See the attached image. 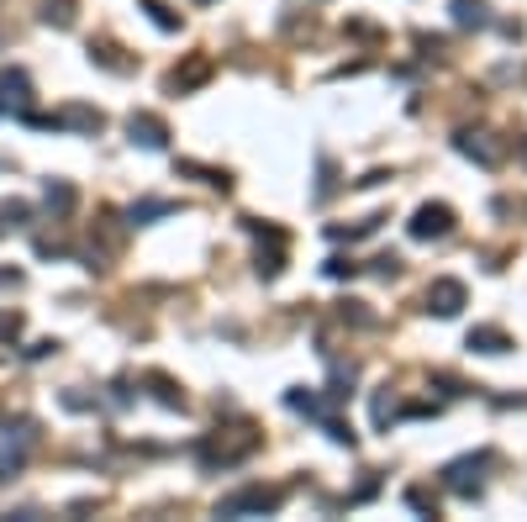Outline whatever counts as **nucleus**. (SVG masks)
Listing matches in <instances>:
<instances>
[{
  "label": "nucleus",
  "mask_w": 527,
  "mask_h": 522,
  "mask_svg": "<svg viewBox=\"0 0 527 522\" xmlns=\"http://www.w3.org/2000/svg\"><path fill=\"white\" fill-rule=\"evenodd\" d=\"M285 496L269 491V486H243V491H232V496H221L217 501V517H243V512H275Z\"/></svg>",
  "instance_id": "obj_1"
},
{
  "label": "nucleus",
  "mask_w": 527,
  "mask_h": 522,
  "mask_svg": "<svg viewBox=\"0 0 527 522\" xmlns=\"http://www.w3.org/2000/svg\"><path fill=\"white\" fill-rule=\"evenodd\" d=\"M454 233V212L443 206V201H428V206H417V216H411V238H448Z\"/></svg>",
  "instance_id": "obj_2"
},
{
  "label": "nucleus",
  "mask_w": 527,
  "mask_h": 522,
  "mask_svg": "<svg viewBox=\"0 0 527 522\" xmlns=\"http://www.w3.org/2000/svg\"><path fill=\"white\" fill-rule=\"evenodd\" d=\"M491 464V454H475V460H454L443 470V480H448V491L459 496H480V470Z\"/></svg>",
  "instance_id": "obj_3"
},
{
  "label": "nucleus",
  "mask_w": 527,
  "mask_h": 522,
  "mask_svg": "<svg viewBox=\"0 0 527 522\" xmlns=\"http://www.w3.org/2000/svg\"><path fill=\"white\" fill-rule=\"evenodd\" d=\"M127 132H132V143H143V148H164V143H169V127L158 122L154 111H132V117H127Z\"/></svg>",
  "instance_id": "obj_4"
},
{
  "label": "nucleus",
  "mask_w": 527,
  "mask_h": 522,
  "mask_svg": "<svg viewBox=\"0 0 527 522\" xmlns=\"http://www.w3.org/2000/svg\"><path fill=\"white\" fill-rule=\"evenodd\" d=\"M454 148H459L465 158H475V164H485V169H496V164H501V148L485 138V132H459V138H454Z\"/></svg>",
  "instance_id": "obj_5"
},
{
  "label": "nucleus",
  "mask_w": 527,
  "mask_h": 522,
  "mask_svg": "<svg viewBox=\"0 0 527 522\" xmlns=\"http://www.w3.org/2000/svg\"><path fill=\"white\" fill-rule=\"evenodd\" d=\"M459 307H465V285H459V280H433V290H428V311L454 317Z\"/></svg>",
  "instance_id": "obj_6"
},
{
  "label": "nucleus",
  "mask_w": 527,
  "mask_h": 522,
  "mask_svg": "<svg viewBox=\"0 0 527 522\" xmlns=\"http://www.w3.org/2000/svg\"><path fill=\"white\" fill-rule=\"evenodd\" d=\"M469 348H475V354H506L512 338H506L501 327H475V333H469Z\"/></svg>",
  "instance_id": "obj_7"
},
{
  "label": "nucleus",
  "mask_w": 527,
  "mask_h": 522,
  "mask_svg": "<svg viewBox=\"0 0 527 522\" xmlns=\"http://www.w3.org/2000/svg\"><path fill=\"white\" fill-rule=\"evenodd\" d=\"M53 127H80V132H100V127H106V117H100V111H85V106H69L63 117H53Z\"/></svg>",
  "instance_id": "obj_8"
},
{
  "label": "nucleus",
  "mask_w": 527,
  "mask_h": 522,
  "mask_svg": "<svg viewBox=\"0 0 527 522\" xmlns=\"http://www.w3.org/2000/svg\"><path fill=\"white\" fill-rule=\"evenodd\" d=\"M454 22L459 27H485L491 22V5L485 0H454Z\"/></svg>",
  "instance_id": "obj_9"
},
{
  "label": "nucleus",
  "mask_w": 527,
  "mask_h": 522,
  "mask_svg": "<svg viewBox=\"0 0 527 522\" xmlns=\"http://www.w3.org/2000/svg\"><path fill=\"white\" fill-rule=\"evenodd\" d=\"M27 100V74H0V117Z\"/></svg>",
  "instance_id": "obj_10"
},
{
  "label": "nucleus",
  "mask_w": 527,
  "mask_h": 522,
  "mask_svg": "<svg viewBox=\"0 0 527 522\" xmlns=\"http://www.w3.org/2000/svg\"><path fill=\"white\" fill-rule=\"evenodd\" d=\"M212 74V59H190V69H174L169 74V90H190V85H201Z\"/></svg>",
  "instance_id": "obj_11"
},
{
  "label": "nucleus",
  "mask_w": 527,
  "mask_h": 522,
  "mask_svg": "<svg viewBox=\"0 0 527 522\" xmlns=\"http://www.w3.org/2000/svg\"><path fill=\"white\" fill-rule=\"evenodd\" d=\"M143 11H148V22H154V27H164V32H180V16H174V11H169L164 0H143Z\"/></svg>",
  "instance_id": "obj_12"
},
{
  "label": "nucleus",
  "mask_w": 527,
  "mask_h": 522,
  "mask_svg": "<svg viewBox=\"0 0 527 522\" xmlns=\"http://www.w3.org/2000/svg\"><path fill=\"white\" fill-rule=\"evenodd\" d=\"M42 22L69 27V22H74V0H42Z\"/></svg>",
  "instance_id": "obj_13"
},
{
  "label": "nucleus",
  "mask_w": 527,
  "mask_h": 522,
  "mask_svg": "<svg viewBox=\"0 0 527 522\" xmlns=\"http://www.w3.org/2000/svg\"><path fill=\"white\" fill-rule=\"evenodd\" d=\"M285 401H290L296 412H306V417H322V412H327V406H322V401L311 396V391H290V396H285Z\"/></svg>",
  "instance_id": "obj_14"
},
{
  "label": "nucleus",
  "mask_w": 527,
  "mask_h": 522,
  "mask_svg": "<svg viewBox=\"0 0 527 522\" xmlns=\"http://www.w3.org/2000/svg\"><path fill=\"white\" fill-rule=\"evenodd\" d=\"M164 212H174L169 201H143V206H132V222H154V216H164Z\"/></svg>",
  "instance_id": "obj_15"
},
{
  "label": "nucleus",
  "mask_w": 527,
  "mask_h": 522,
  "mask_svg": "<svg viewBox=\"0 0 527 522\" xmlns=\"http://www.w3.org/2000/svg\"><path fill=\"white\" fill-rule=\"evenodd\" d=\"M48 206H53V212H69V206H74V190H69V185H48Z\"/></svg>",
  "instance_id": "obj_16"
},
{
  "label": "nucleus",
  "mask_w": 527,
  "mask_h": 522,
  "mask_svg": "<svg viewBox=\"0 0 527 522\" xmlns=\"http://www.w3.org/2000/svg\"><path fill=\"white\" fill-rule=\"evenodd\" d=\"M406 507H417V512H428V517H438V501L428 491H406Z\"/></svg>",
  "instance_id": "obj_17"
},
{
  "label": "nucleus",
  "mask_w": 527,
  "mask_h": 522,
  "mask_svg": "<svg viewBox=\"0 0 527 522\" xmlns=\"http://www.w3.org/2000/svg\"><path fill=\"white\" fill-rule=\"evenodd\" d=\"M327 275L333 280H353L359 275V264H353V259H327Z\"/></svg>",
  "instance_id": "obj_18"
},
{
  "label": "nucleus",
  "mask_w": 527,
  "mask_h": 522,
  "mask_svg": "<svg viewBox=\"0 0 527 522\" xmlns=\"http://www.w3.org/2000/svg\"><path fill=\"white\" fill-rule=\"evenodd\" d=\"M396 417V406H391V396H374V428H385Z\"/></svg>",
  "instance_id": "obj_19"
},
{
  "label": "nucleus",
  "mask_w": 527,
  "mask_h": 522,
  "mask_svg": "<svg viewBox=\"0 0 527 522\" xmlns=\"http://www.w3.org/2000/svg\"><path fill=\"white\" fill-rule=\"evenodd\" d=\"M374 270H380V275H401V259H396V253H380Z\"/></svg>",
  "instance_id": "obj_20"
}]
</instances>
